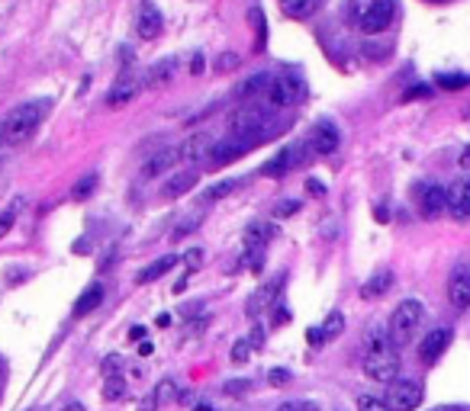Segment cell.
I'll return each instance as SVG.
<instances>
[{"label": "cell", "instance_id": "obj_38", "mask_svg": "<svg viewBox=\"0 0 470 411\" xmlns=\"http://www.w3.org/2000/svg\"><path fill=\"white\" fill-rule=\"evenodd\" d=\"M103 373H106V379L120 376V357H106V363H103Z\"/></svg>", "mask_w": 470, "mask_h": 411}, {"label": "cell", "instance_id": "obj_27", "mask_svg": "<svg viewBox=\"0 0 470 411\" xmlns=\"http://www.w3.org/2000/svg\"><path fill=\"white\" fill-rule=\"evenodd\" d=\"M271 238H274L271 225H252L248 235H245V244H248V248H261V251H264V244L271 241Z\"/></svg>", "mask_w": 470, "mask_h": 411}, {"label": "cell", "instance_id": "obj_44", "mask_svg": "<svg viewBox=\"0 0 470 411\" xmlns=\"http://www.w3.org/2000/svg\"><path fill=\"white\" fill-rule=\"evenodd\" d=\"M306 193L323 196V193H325V187H323V183H316V180H306Z\"/></svg>", "mask_w": 470, "mask_h": 411}, {"label": "cell", "instance_id": "obj_8", "mask_svg": "<svg viewBox=\"0 0 470 411\" xmlns=\"http://www.w3.org/2000/svg\"><path fill=\"white\" fill-rule=\"evenodd\" d=\"M213 148H216V139H213L210 132H194L190 139H184L181 161H187L190 168L197 170V168H203L206 161L213 158Z\"/></svg>", "mask_w": 470, "mask_h": 411}, {"label": "cell", "instance_id": "obj_32", "mask_svg": "<svg viewBox=\"0 0 470 411\" xmlns=\"http://www.w3.org/2000/svg\"><path fill=\"white\" fill-rule=\"evenodd\" d=\"M438 87H444V91H461V87H470V77L467 74H442L438 77Z\"/></svg>", "mask_w": 470, "mask_h": 411}, {"label": "cell", "instance_id": "obj_43", "mask_svg": "<svg viewBox=\"0 0 470 411\" xmlns=\"http://www.w3.org/2000/svg\"><path fill=\"white\" fill-rule=\"evenodd\" d=\"M306 341H309V347H319V344H325V341H323V331H319V328H309V331H306Z\"/></svg>", "mask_w": 470, "mask_h": 411}, {"label": "cell", "instance_id": "obj_42", "mask_svg": "<svg viewBox=\"0 0 470 411\" xmlns=\"http://www.w3.org/2000/svg\"><path fill=\"white\" fill-rule=\"evenodd\" d=\"M245 341L252 344V350H254V347H264V331H261V328H254V331L245 337Z\"/></svg>", "mask_w": 470, "mask_h": 411}, {"label": "cell", "instance_id": "obj_2", "mask_svg": "<svg viewBox=\"0 0 470 411\" xmlns=\"http://www.w3.org/2000/svg\"><path fill=\"white\" fill-rule=\"evenodd\" d=\"M49 103L52 100H33V103H20L16 110H10L4 116V122H0L4 145H23L26 139H33V132L49 112Z\"/></svg>", "mask_w": 470, "mask_h": 411}, {"label": "cell", "instance_id": "obj_21", "mask_svg": "<svg viewBox=\"0 0 470 411\" xmlns=\"http://www.w3.org/2000/svg\"><path fill=\"white\" fill-rule=\"evenodd\" d=\"M197 170H184V174H171L168 180L162 183V199H177V196L190 193V190L197 187Z\"/></svg>", "mask_w": 470, "mask_h": 411}, {"label": "cell", "instance_id": "obj_5", "mask_svg": "<svg viewBox=\"0 0 470 411\" xmlns=\"http://www.w3.org/2000/svg\"><path fill=\"white\" fill-rule=\"evenodd\" d=\"M393 13H396V4L393 0H371L358 16V26L364 35H377L384 33L390 23H393Z\"/></svg>", "mask_w": 470, "mask_h": 411}, {"label": "cell", "instance_id": "obj_26", "mask_svg": "<svg viewBox=\"0 0 470 411\" xmlns=\"http://www.w3.org/2000/svg\"><path fill=\"white\" fill-rule=\"evenodd\" d=\"M319 7H323V0H281V10L287 16H293V20H306Z\"/></svg>", "mask_w": 470, "mask_h": 411}, {"label": "cell", "instance_id": "obj_7", "mask_svg": "<svg viewBox=\"0 0 470 411\" xmlns=\"http://www.w3.org/2000/svg\"><path fill=\"white\" fill-rule=\"evenodd\" d=\"M415 199H419V216L422 219H438L448 212V190L438 183H419L415 187Z\"/></svg>", "mask_w": 470, "mask_h": 411}, {"label": "cell", "instance_id": "obj_3", "mask_svg": "<svg viewBox=\"0 0 470 411\" xmlns=\"http://www.w3.org/2000/svg\"><path fill=\"white\" fill-rule=\"evenodd\" d=\"M267 106L271 103H258V100H248V103L235 106L229 116L232 135H248V139H254L261 145L267 139V132H261V129H271V110Z\"/></svg>", "mask_w": 470, "mask_h": 411}, {"label": "cell", "instance_id": "obj_45", "mask_svg": "<svg viewBox=\"0 0 470 411\" xmlns=\"http://www.w3.org/2000/svg\"><path fill=\"white\" fill-rule=\"evenodd\" d=\"M277 308H281V306H277ZM287 321H290V312H287V308L274 312V325H287Z\"/></svg>", "mask_w": 470, "mask_h": 411}, {"label": "cell", "instance_id": "obj_30", "mask_svg": "<svg viewBox=\"0 0 470 411\" xmlns=\"http://www.w3.org/2000/svg\"><path fill=\"white\" fill-rule=\"evenodd\" d=\"M20 206H23V199H13V202H10V206H7V209L0 212V238H4L10 228H13L16 216H20Z\"/></svg>", "mask_w": 470, "mask_h": 411}, {"label": "cell", "instance_id": "obj_53", "mask_svg": "<svg viewBox=\"0 0 470 411\" xmlns=\"http://www.w3.org/2000/svg\"><path fill=\"white\" fill-rule=\"evenodd\" d=\"M65 411H84V405H68Z\"/></svg>", "mask_w": 470, "mask_h": 411}, {"label": "cell", "instance_id": "obj_18", "mask_svg": "<svg viewBox=\"0 0 470 411\" xmlns=\"http://www.w3.org/2000/svg\"><path fill=\"white\" fill-rule=\"evenodd\" d=\"M448 212L451 219H470V177H464V180L451 183L448 190Z\"/></svg>", "mask_w": 470, "mask_h": 411}, {"label": "cell", "instance_id": "obj_25", "mask_svg": "<svg viewBox=\"0 0 470 411\" xmlns=\"http://www.w3.org/2000/svg\"><path fill=\"white\" fill-rule=\"evenodd\" d=\"M174 264H177V257H171V254H168V257H158V260H152V264H148V267H142V270H139V277H135V283H142V286H145V283H152V279H162L164 273H168V270H171V267H174Z\"/></svg>", "mask_w": 470, "mask_h": 411}, {"label": "cell", "instance_id": "obj_41", "mask_svg": "<svg viewBox=\"0 0 470 411\" xmlns=\"http://www.w3.org/2000/svg\"><path fill=\"white\" fill-rule=\"evenodd\" d=\"M267 379H271L274 386H281V383H287V379H290V369H281V366H277V369H271V376H267Z\"/></svg>", "mask_w": 470, "mask_h": 411}, {"label": "cell", "instance_id": "obj_47", "mask_svg": "<svg viewBox=\"0 0 470 411\" xmlns=\"http://www.w3.org/2000/svg\"><path fill=\"white\" fill-rule=\"evenodd\" d=\"M415 97H428V87H413V91H406V100H415Z\"/></svg>", "mask_w": 470, "mask_h": 411}, {"label": "cell", "instance_id": "obj_40", "mask_svg": "<svg viewBox=\"0 0 470 411\" xmlns=\"http://www.w3.org/2000/svg\"><path fill=\"white\" fill-rule=\"evenodd\" d=\"M200 257H203V251H200V248H194V251L184 254V260H187L190 270H197V267H200Z\"/></svg>", "mask_w": 470, "mask_h": 411}, {"label": "cell", "instance_id": "obj_6", "mask_svg": "<svg viewBox=\"0 0 470 411\" xmlns=\"http://www.w3.org/2000/svg\"><path fill=\"white\" fill-rule=\"evenodd\" d=\"M422 386L415 379H396L390 383V392H386V405L390 411H415L422 405Z\"/></svg>", "mask_w": 470, "mask_h": 411}, {"label": "cell", "instance_id": "obj_23", "mask_svg": "<svg viewBox=\"0 0 470 411\" xmlns=\"http://www.w3.org/2000/svg\"><path fill=\"white\" fill-rule=\"evenodd\" d=\"M100 302H103V286H100V283H91V286L84 289V293L77 296V302H74V315H77V318H81V315H91L94 308L100 306Z\"/></svg>", "mask_w": 470, "mask_h": 411}, {"label": "cell", "instance_id": "obj_17", "mask_svg": "<svg viewBox=\"0 0 470 411\" xmlns=\"http://www.w3.org/2000/svg\"><path fill=\"white\" fill-rule=\"evenodd\" d=\"M177 71H181V62H177L174 55L158 58V62L148 64V71H145V87H168L177 77Z\"/></svg>", "mask_w": 470, "mask_h": 411}, {"label": "cell", "instance_id": "obj_29", "mask_svg": "<svg viewBox=\"0 0 470 411\" xmlns=\"http://www.w3.org/2000/svg\"><path fill=\"white\" fill-rule=\"evenodd\" d=\"M242 187V180H219V183H213L210 190L203 193V199H223V196H229V193H235V190Z\"/></svg>", "mask_w": 470, "mask_h": 411}, {"label": "cell", "instance_id": "obj_33", "mask_svg": "<svg viewBox=\"0 0 470 411\" xmlns=\"http://www.w3.org/2000/svg\"><path fill=\"white\" fill-rule=\"evenodd\" d=\"M97 180H100L97 174H87L84 180H81V183L74 187V193H71V196H74V199H87V196H91L94 190H97Z\"/></svg>", "mask_w": 470, "mask_h": 411}, {"label": "cell", "instance_id": "obj_20", "mask_svg": "<svg viewBox=\"0 0 470 411\" xmlns=\"http://www.w3.org/2000/svg\"><path fill=\"white\" fill-rule=\"evenodd\" d=\"M181 161V148H164V151H158L155 158H148L145 164H142V177L145 180H152V177H162L164 170H171Z\"/></svg>", "mask_w": 470, "mask_h": 411}, {"label": "cell", "instance_id": "obj_16", "mask_svg": "<svg viewBox=\"0 0 470 411\" xmlns=\"http://www.w3.org/2000/svg\"><path fill=\"white\" fill-rule=\"evenodd\" d=\"M139 81H135L133 74H120V81L110 87V93H106V106L110 110H123L126 103H133L135 97H139Z\"/></svg>", "mask_w": 470, "mask_h": 411}, {"label": "cell", "instance_id": "obj_39", "mask_svg": "<svg viewBox=\"0 0 470 411\" xmlns=\"http://www.w3.org/2000/svg\"><path fill=\"white\" fill-rule=\"evenodd\" d=\"M235 64H239V55H235V52H232V55H229V52H225V55L219 58V64H216V68H219V71H229V68H235Z\"/></svg>", "mask_w": 470, "mask_h": 411}, {"label": "cell", "instance_id": "obj_52", "mask_svg": "<svg viewBox=\"0 0 470 411\" xmlns=\"http://www.w3.org/2000/svg\"><path fill=\"white\" fill-rule=\"evenodd\" d=\"M277 411H300V405H293V402H287V405H281Z\"/></svg>", "mask_w": 470, "mask_h": 411}, {"label": "cell", "instance_id": "obj_50", "mask_svg": "<svg viewBox=\"0 0 470 411\" xmlns=\"http://www.w3.org/2000/svg\"><path fill=\"white\" fill-rule=\"evenodd\" d=\"M139 354H142V357H148V354H152V344L142 341V344H139Z\"/></svg>", "mask_w": 470, "mask_h": 411}, {"label": "cell", "instance_id": "obj_24", "mask_svg": "<svg viewBox=\"0 0 470 411\" xmlns=\"http://www.w3.org/2000/svg\"><path fill=\"white\" fill-rule=\"evenodd\" d=\"M390 286H393V273H390V270H377L364 286H361V296H364V299H380Z\"/></svg>", "mask_w": 470, "mask_h": 411}, {"label": "cell", "instance_id": "obj_31", "mask_svg": "<svg viewBox=\"0 0 470 411\" xmlns=\"http://www.w3.org/2000/svg\"><path fill=\"white\" fill-rule=\"evenodd\" d=\"M123 395H126V383H123V376L106 379V386H103V402H120Z\"/></svg>", "mask_w": 470, "mask_h": 411}, {"label": "cell", "instance_id": "obj_56", "mask_svg": "<svg viewBox=\"0 0 470 411\" xmlns=\"http://www.w3.org/2000/svg\"><path fill=\"white\" fill-rule=\"evenodd\" d=\"M0 369H4V363H0Z\"/></svg>", "mask_w": 470, "mask_h": 411}, {"label": "cell", "instance_id": "obj_4", "mask_svg": "<svg viewBox=\"0 0 470 411\" xmlns=\"http://www.w3.org/2000/svg\"><path fill=\"white\" fill-rule=\"evenodd\" d=\"M422 318H425V306H422L419 299H403L400 306L393 308V315H390V331H386L390 341H393L396 347L409 344L413 335H419Z\"/></svg>", "mask_w": 470, "mask_h": 411}, {"label": "cell", "instance_id": "obj_51", "mask_svg": "<svg viewBox=\"0 0 470 411\" xmlns=\"http://www.w3.org/2000/svg\"><path fill=\"white\" fill-rule=\"evenodd\" d=\"M461 168H470V148L461 154Z\"/></svg>", "mask_w": 470, "mask_h": 411}, {"label": "cell", "instance_id": "obj_12", "mask_svg": "<svg viewBox=\"0 0 470 411\" xmlns=\"http://www.w3.org/2000/svg\"><path fill=\"white\" fill-rule=\"evenodd\" d=\"M448 302H451V308H457V312L470 308V267L457 264L454 270H451V277H448Z\"/></svg>", "mask_w": 470, "mask_h": 411}, {"label": "cell", "instance_id": "obj_14", "mask_svg": "<svg viewBox=\"0 0 470 411\" xmlns=\"http://www.w3.org/2000/svg\"><path fill=\"white\" fill-rule=\"evenodd\" d=\"M338 141H342V135H338V126H335V122H329V119L316 122L313 135H309V148H313L316 154H335Z\"/></svg>", "mask_w": 470, "mask_h": 411}, {"label": "cell", "instance_id": "obj_36", "mask_svg": "<svg viewBox=\"0 0 470 411\" xmlns=\"http://www.w3.org/2000/svg\"><path fill=\"white\" fill-rule=\"evenodd\" d=\"M248 354H252V344H248L245 337L232 344V360H235V363H245V360H248Z\"/></svg>", "mask_w": 470, "mask_h": 411}, {"label": "cell", "instance_id": "obj_54", "mask_svg": "<svg viewBox=\"0 0 470 411\" xmlns=\"http://www.w3.org/2000/svg\"><path fill=\"white\" fill-rule=\"evenodd\" d=\"M432 4H448V0H432Z\"/></svg>", "mask_w": 470, "mask_h": 411}, {"label": "cell", "instance_id": "obj_28", "mask_svg": "<svg viewBox=\"0 0 470 411\" xmlns=\"http://www.w3.org/2000/svg\"><path fill=\"white\" fill-rule=\"evenodd\" d=\"M319 331H323V341H332V337H338L345 331V315L342 312H332L329 318L319 325Z\"/></svg>", "mask_w": 470, "mask_h": 411}, {"label": "cell", "instance_id": "obj_46", "mask_svg": "<svg viewBox=\"0 0 470 411\" xmlns=\"http://www.w3.org/2000/svg\"><path fill=\"white\" fill-rule=\"evenodd\" d=\"M245 386H248V383H242V379H235V383H229V386H225V392H229V395H232V392L239 395V392H245Z\"/></svg>", "mask_w": 470, "mask_h": 411}, {"label": "cell", "instance_id": "obj_37", "mask_svg": "<svg viewBox=\"0 0 470 411\" xmlns=\"http://www.w3.org/2000/svg\"><path fill=\"white\" fill-rule=\"evenodd\" d=\"M296 212H300V202H293V199L277 206V219H290V216H296Z\"/></svg>", "mask_w": 470, "mask_h": 411}, {"label": "cell", "instance_id": "obj_55", "mask_svg": "<svg viewBox=\"0 0 470 411\" xmlns=\"http://www.w3.org/2000/svg\"><path fill=\"white\" fill-rule=\"evenodd\" d=\"M0 145H4V135H0Z\"/></svg>", "mask_w": 470, "mask_h": 411}, {"label": "cell", "instance_id": "obj_48", "mask_svg": "<svg viewBox=\"0 0 470 411\" xmlns=\"http://www.w3.org/2000/svg\"><path fill=\"white\" fill-rule=\"evenodd\" d=\"M190 71H194V74H200V71H203V55H194V62H190Z\"/></svg>", "mask_w": 470, "mask_h": 411}, {"label": "cell", "instance_id": "obj_11", "mask_svg": "<svg viewBox=\"0 0 470 411\" xmlns=\"http://www.w3.org/2000/svg\"><path fill=\"white\" fill-rule=\"evenodd\" d=\"M303 93V84H300V77L293 74H281V77H271V87H267V103L271 106H290L296 103V97Z\"/></svg>", "mask_w": 470, "mask_h": 411}, {"label": "cell", "instance_id": "obj_13", "mask_svg": "<svg viewBox=\"0 0 470 411\" xmlns=\"http://www.w3.org/2000/svg\"><path fill=\"white\" fill-rule=\"evenodd\" d=\"M162 13H158V7L155 4H148V0H142L139 10H135V35L139 39H145V42H152V39H158L162 35Z\"/></svg>", "mask_w": 470, "mask_h": 411}, {"label": "cell", "instance_id": "obj_10", "mask_svg": "<svg viewBox=\"0 0 470 411\" xmlns=\"http://www.w3.org/2000/svg\"><path fill=\"white\" fill-rule=\"evenodd\" d=\"M281 286H284V273H277V277L264 279V283H261L258 289L248 296L245 312L254 318V315H261V312H267V308H274V302H277V296H281Z\"/></svg>", "mask_w": 470, "mask_h": 411}, {"label": "cell", "instance_id": "obj_19", "mask_svg": "<svg viewBox=\"0 0 470 411\" xmlns=\"http://www.w3.org/2000/svg\"><path fill=\"white\" fill-rule=\"evenodd\" d=\"M267 87H271V74H248L232 87V97L248 103V100H258V93H267Z\"/></svg>", "mask_w": 470, "mask_h": 411}, {"label": "cell", "instance_id": "obj_9", "mask_svg": "<svg viewBox=\"0 0 470 411\" xmlns=\"http://www.w3.org/2000/svg\"><path fill=\"white\" fill-rule=\"evenodd\" d=\"M258 145L254 139H248V135H225L223 141H216V148H213V158H210V164L213 168H223V164H229V161H235V158H242L245 151H252V148Z\"/></svg>", "mask_w": 470, "mask_h": 411}, {"label": "cell", "instance_id": "obj_1", "mask_svg": "<svg viewBox=\"0 0 470 411\" xmlns=\"http://www.w3.org/2000/svg\"><path fill=\"white\" fill-rule=\"evenodd\" d=\"M364 373L374 379V383H396V376H400V357H396L390 335H384L380 328H374L371 335H367Z\"/></svg>", "mask_w": 470, "mask_h": 411}, {"label": "cell", "instance_id": "obj_22", "mask_svg": "<svg viewBox=\"0 0 470 411\" xmlns=\"http://www.w3.org/2000/svg\"><path fill=\"white\" fill-rule=\"evenodd\" d=\"M300 151H303L300 145H296V148H284V151L277 154V158H271V161L264 164V168H261V174H267V177L287 174L290 168H296V164H300Z\"/></svg>", "mask_w": 470, "mask_h": 411}, {"label": "cell", "instance_id": "obj_35", "mask_svg": "<svg viewBox=\"0 0 470 411\" xmlns=\"http://www.w3.org/2000/svg\"><path fill=\"white\" fill-rule=\"evenodd\" d=\"M200 219H203V216H200V212H197V216H190V219H184V222H177V228H174V235H171V238H174V241L187 238L190 231H194V228H197V225H200Z\"/></svg>", "mask_w": 470, "mask_h": 411}, {"label": "cell", "instance_id": "obj_34", "mask_svg": "<svg viewBox=\"0 0 470 411\" xmlns=\"http://www.w3.org/2000/svg\"><path fill=\"white\" fill-rule=\"evenodd\" d=\"M358 411H390V405L377 395H358Z\"/></svg>", "mask_w": 470, "mask_h": 411}, {"label": "cell", "instance_id": "obj_15", "mask_svg": "<svg viewBox=\"0 0 470 411\" xmlns=\"http://www.w3.org/2000/svg\"><path fill=\"white\" fill-rule=\"evenodd\" d=\"M448 344H451V331H448V328H435V331H428V335L419 341V360L422 363H435L438 357L448 350Z\"/></svg>", "mask_w": 470, "mask_h": 411}, {"label": "cell", "instance_id": "obj_49", "mask_svg": "<svg viewBox=\"0 0 470 411\" xmlns=\"http://www.w3.org/2000/svg\"><path fill=\"white\" fill-rule=\"evenodd\" d=\"M129 337H133V341H142V337H145V328H142V325H135L133 331H129Z\"/></svg>", "mask_w": 470, "mask_h": 411}]
</instances>
